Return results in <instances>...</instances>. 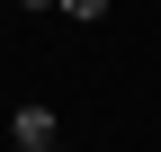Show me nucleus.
Segmentation results:
<instances>
[{
    "label": "nucleus",
    "instance_id": "obj_1",
    "mask_svg": "<svg viewBox=\"0 0 161 152\" xmlns=\"http://www.w3.org/2000/svg\"><path fill=\"white\" fill-rule=\"evenodd\" d=\"M9 143H18V152H54V143H63V117H54L45 99H27V107L9 117Z\"/></svg>",
    "mask_w": 161,
    "mask_h": 152
},
{
    "label": "nucleus",
    "instance_id": "obj_3",
    "mask_svg": "<svg viewBox=\"0 0 161 152\" xmlns=\"http://www.w3.org/2000/svg\"><path fill=\"white\" fill-rule=\"evenodd\" d=\"M18 9H54V0H18Z\"/></svg>",
    "mask_w": 161,
    "mask_h": 152
},
{
    "label": "nucleus",
    "instance_id": "obj_2",
    "mask_svg": "<svg viewBox=\"0 0 161 152\" xmlns=\"http://www.w3.org/2000/svg\"><path fill=\"white\" fill-rule=\"evenodd\" d=\"M54 9H72V27H98V18H108V0H54Z\"/></svg>",
    "mask_w": 161,
    "mask_h": 152
},
{
    "label": "nucleus",
    "instance_id": "obj_4",
    "mask_svg": "<svg viewBox=\"0 0 161 152\" xmlns=\"http://www.w3.org/2000/svg\"><path fill=\"white\" fill-rule=\"evenodd\" d=\"M9 152H18V143H9Z\"/></svg>",
    "mask_w": 161,
    "mask_h": 152
}]
</instances>
